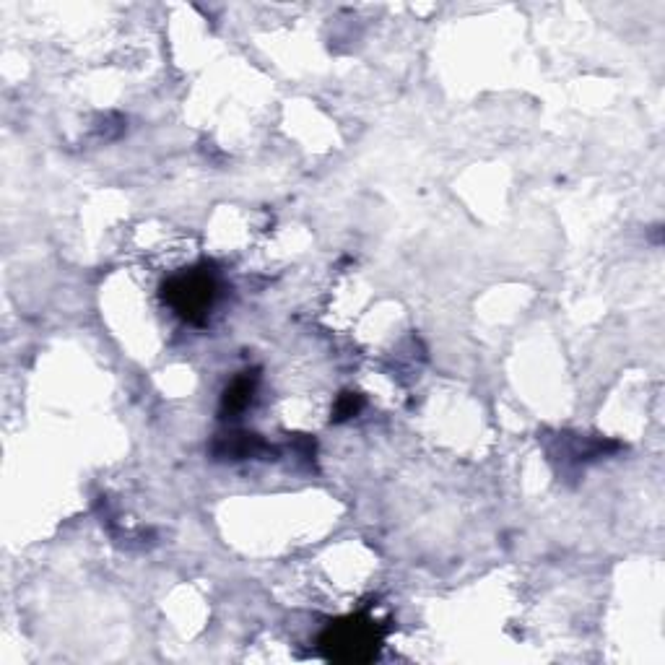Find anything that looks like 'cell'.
<instances>
[{"label":"cell","mask_w":665,"mask_h":665,"mask_svg":"<svg viewBox=\"0 0 665 665\" xmlns=\"http://www.w3.org/2000/svg\"><path fill=\"white\" fill-rule=\"evenodd\" d=\"M382 629L375 621L354 616V619H343L333 627L325 629L320 637V647L328 660L338 663H369L375 660L382 647Z\"/></svg>","instance_id":"6da1fadb"},{"label":"cell","mask_w":665,"mask_h":665,"mask_svg":"<svg viewBox=\"0 0 665 665\" xmlns=\"http://www.w3.org/2000/svg\"><path fill=\"white\" fill-rule=\"evenodd\" d=\"M164 302L193 325H203L208 317V310L216 302V278L214 273L195 268L190 273H180L172 276L167 284L162 286Z\"/></svg>","instance_id":"7a4b0ae2"},{"label":"cell","mask_w":665,"mask_h":665,"mask_svg":"<svg viewBox=\"0 0 665 665\" xmlns=\"http://www.w3.org/2000/svg\"><path fill=\"white\" fill-rule=\"evenodd\" d=\"M211 452H214L219 460H245V458H260V455H268V452L273 450L260 440L258 434L239 432L219 437V440L214 442V447H211Z\"/></svg>","instance_id":"3957f363"},{"label":"cell","mask_w":665,"mask_h":665,"mask_svg":"<svg viewBox=\"0 0 665 665\" xmlns=\"http://www.w3.org/2000/svg\"><path fill=\"white\" fill-rule=\"evenodd\" d=\"M255 385H258V375H255V372H252V375L250 372L239 375L237 380L224 390V398H221V419H234L237 414H242L252 403Z\"/></svg>","instance_id":"277c9868"},{"label":"cell","mask_w":665,"mask_h":665,"mask_svg":"<svg viewBox=\"0 0 665 665\" xmlns=\"http://www.w3.org/2000/svg\"><path fill=\"white\" fill-rule=\"evenodd\" d=\"M362 411V395L356 393H343L338 398L336 408H333V421H346Z\"/></svg>","instance_id":"5b68a950"}]
</instances>
